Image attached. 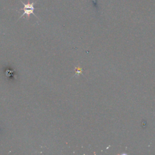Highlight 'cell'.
<instances>
[{"label":"cell","instance_id":"1","mask_svg":"<svg viewBox=\"0 0 155 155\" xmlns=\"http://www.w3.org/2000/svg\"><path fill=\"white\" fill-rule=\"evenodd\" d=\"M20 2L22 3V4L24 5V8L23 9H21V10H23L24 11V13L23 14L21 15V17H20V18L23 17L24 15H27L28 17V19H29L30 18V16L31 14L33 15L35 17H37V16L34 13V10H35V7H34V5L35 4V2H32V3H30V0H28V3H23L21 0H20ZM19 18V19H20Z\"/></svg>","mask_w":155,"mask_h":155}]
</instances>
